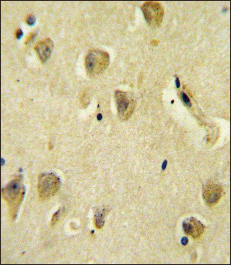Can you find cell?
Masks as SVG:
<instances>
[{"instance_id": "obj_1", "label": "cell", "mask_w": 231, "mask_h": 265, "mask_svg": "<svg viewBox=\"0 0 231 265\" xmlns=\"http://www.w3.org/2000/svg\"><path fill=\"white\" fill-rule=\"evenodd\" d=\"M25 189L22 183V177L17 176L4 187L1 194L3 199L6 202L9 216L12 220L16 218L25 196Z\"/></svg>"}, {"instance_id": "obj_2", "label": "cell", "mask_w": 231, "mask_h": 265, "mask_svg": "<svg viewBox=\"0 0 231 265\" xmlns=\"http://www.w3.org/2000/svg\"><path fill=\"white\" fill-rule=\"evenodd\" d=\"M110 56L108 53L94 50L86 56L85 65L88 73L92 75L102 73L109 65Z\"/></svg>"}, {"instance_id": "obj_3", "label": "cell", "mask_w": 231, "mask_h": 265, "mask_svg": "<svg viewBox=\"0 0 231 265\" xmlns=\"http://www.w3.org/2000/svg\"><path fill=\"white\" fill-rule=\"evenodd\" d=\"M60 180L52 173H43L39 177L38 184V194L41 200L50 198L58 190Z\"/></svg>"}, {"instance_id": "obj_4", "label": "cell", "mask_w": 231, "mask_h": 265, "mask_svg": "<svg viewBox=\"0 0 231 265\" xmlns=\"http://www.w3.org/2000/svg\"><path fill=\"white\" fill-rule=\"evenodd\" d=\"M115 100L119 118L123 120H127L131 116L136 107V101L133 96L123 91H117L115 93Z\"/></svg>"}, {"instance_id": "obj_5", "label": "cell", "mask_w": 231, "mask_h": 265, "mask_svg": "<svg viewBox=\"0 0 231 265\" xmlns=\"http://www.w3.org/2000/svg\"><path fill=\"white\" fill-rule=\"evenodd\" d=\"M144 16L152 26H160L164 15V8L161 4L155 1L144 3L142 6Z\"/></svg>"}, {"instance_id": "obj_6", "label": "cell", "mask_w": 231, "mask_h": 265, "mask_svg": "<svg viewBox=\"0 0 231 265\" xmlns=\"http://www.w3.org/2000/svg\"><path fill=\"white\" fill-rule=\"evenodd\" d=\"M223 188L216 184H208L203 188V198L206 204L214 206L218 203L222 196Z\"/></svg>"}, {"instance_id": "obj_7", "label": "cell", "mask_w": 231, "mask_h": 265, "mask_svg": "<svg viewBox=\"0 0 231 265\" xmlns=\"http://www.w3.org/2000/svg\"><path fill=\"white\" fill-rule=\"evenodd\" d=\"M182 225L184 232L194 239L200 238L204 232V225L194 217L187 219Z\"/></svg>"}, {"instance_id": "obj_8", "label": "cell", "mask_w": 231, "mask_h": 265, "mask_svg": "<svg viewBox=\"0 0 231 265\" xmlns=\"http://www.w3.org/2000/svg\"><path fill=\"white\" fill-rule=\"evenodd\" d=\"M54 47V42L50 38H46L38 42L35 47V50L41 61L45 62L51 56Z\"/></svg>"}, {"instance_id": "obj_9", "label": "cell", "mask_w": 231, "mask_h": 265, "mask_svg": "<svg viewBox=\"0 0 231 265\" xmlns=\"http://www.w3.org/2000/svg\"><path fill=\"white\" fill-rule=\"evenodd\" d=\"M104 215L103 213H99L95 215V224L96 228L101 229L103 227L104 223Z\"/></svg>"}, {"instance_id": "obj_10", "label": "cell", "mask_w": 231, "mask_h": 265, "mask_svg": "<svg viewBox=\"0 0 231 265\" xmlns=\"http://www.w3.org/2000/svg\"><path fill=\"white\" fill-rule=\"evenodd\" d=\"M36 21L35 17L32 14H29V15L26 18V22L28 25H33Z\"/></svg>"}, {"instance_id": "obj_11", "label": "cell", "mask_w": 231, "mask_h": 265, "mask_svg": "<svg viewBox=\"0 0 231 265\" xmlns=\"http://www.w3.org/2000/svg\"><path fill=\"white\" fill-rule=\"evenodd\" d=\"M181 96L186 105L188 106L189 107H191V104L189 98L184 93H181Z\"/></svg>"}, {"instance_id": "obj_12", "label": "cell", "mask_w": 231, "mask_h": 265, "mask_svg": "<svg viewBox=\"0 0 231 265\" xmlns=\"http://www.w3.org/2000/svg\"><path fill=\"white\" fill-rule=\"evenodd\" d=\"M59 214H60V212H58L54 215V216H53V218H52V220H51V225H54L56 223V222L58 221V220L59 216Z\"/></svg>"}, {"instance_id": "obj_13", "label": "cell", "mask_w": 231, "mask_h": 265, "mask_svg": "<svg viewBox=\"0 0 231 265\" xmlns=\"http://www.w3.org/2000/svg\"><path fill=\"white\" fill-rule=\"evenodd\" d=\"M36 35L37 34L35 32L31 33L30 35L27 37L25 43H28L29 42H31L33 39V38H35Z\"/></svg>"}, {"instance_id": "obj_14", "label": "cell", "mask_w": 231, "mask_h": 265, "mask_svg": "<svg viewBox=\"0 0 231 265\" xmlns=\"http://www.w3.org/2000/svg\"><path fill=\"white\" fill-rule=\"evenodd\" d=\"M15 35L16 38H18V39H20V38L22 37V36L23 35V32L20 28L17 29L16 31Z\"/></svg>"}, {"instance_id": "obj_15", "label": "cell", "mask_w": 231, "mask_h": 265, "mask_svg": "<svg viewBox=\"0 0 231 265\" xmlns=\"http://www.w3.org/2000/svg\"><path fill=\"white\" fill-rule=\"evenodd\" d=\"M176 83L177 88H179L180 87V83H179V79H176Z\"/></svg>"}]
</instances>
